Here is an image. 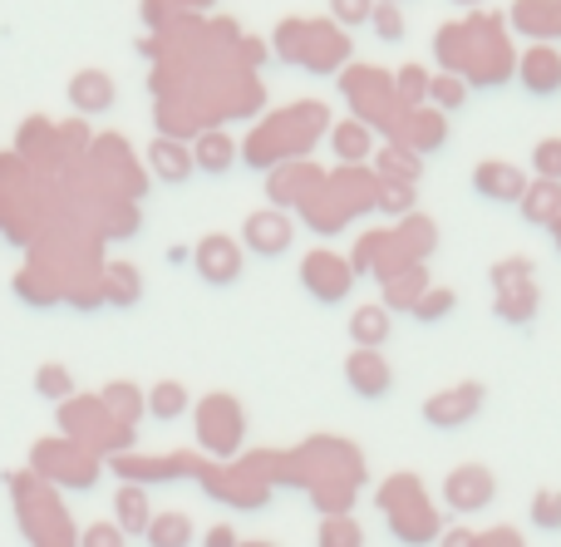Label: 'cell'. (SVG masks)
Segmentation results:
<instances>
[{"label": "cell", "instance_id": "30bf717a", "mask_svg": "<svg viewBox=\"0 0 561 547\" xmlns=\"http://www.w3.org/2000/svg\"><path fill=\"white\" fill-rule=\"evenodd\" d=\"M247 237H252L256 252H280V247L290 242V227L280 223V217H272V213H256V223L247 227Z\"/></svg>", "mask_w": 561, "mask_h": 547}, {"label": "cell", "instance_id": "ffe728a7", "mask_svg": "<svg viewBox=\"0 0 561 547\" xmlns=\"http://www.w3.org/2000/svg\"><path fill=\"white\" fill-rule=\"evenodd\" d=\"M35 390L39 395H55V400H59V395H69V375L59 371V365H45V371L35 375Z\"/></svg>", "mask_w": 561, "mask_h": 547}, {"label": "cell", "instance_id": "e0dca14e", "mask_svg": "<svg viewBox=\"0 0 561 547\" xmlns=\"http://www.w3.org/2000/svg\"><path fill=\"white\" fill-rule=\"evenodd\" d=\"M369 20H375V35L379 39H389V45H394V39H404V15H399V5H379Z\"/></svg>", "mask_w": 561, "mask_h": 547}, {"label": "cell", "instance_id": "4316f807", "mask_svg": "<svg viewBox=\"0 0 561 547\" xmlns=\"http://www.w3.org/2000/svg\"><path fill=\"white\" fill-rule=\"evenodd\" d=\"M207 547H232V533H227V528H217L213 538H207Z\"/></svg>", "mask_w": 561, "mask_h": 547}, {"label": "cell", "instance_id": "7402d4cb", "mask_svg": "<svg viewBox=\"0 0 561 547\" xmlns=\"http://www.w3.org/2000/svg\"><path fill=\"white\" fill-rule=\"evenodd\" d=\"M178 410H183V390H178V385H168V390H153V414H158V420H173Z\"/></svg>", "mask_w": 561, "mask_h": 547}, {"label": "cell", "instance_id": "ac0fdd59", "mask_svg": "<svg viewBox=\"0 0 561 547\" xmlns=\"http://www.w3.org/2000/svg\"><path fill=\"white\" fill-rule=\"evenodd\" d=\"M330 10H335L340 25H365L375 15V0H330Z\"/></svg>", "mask_w": 561, "mask_h": 547}, {"label": "cell", "instance_id": "7a4b0ae2", "mask_svg": "<svg viewBox=\"0 0 561 547\" xmlns=\"http://www.w3.org/2000/svg\"><path fill=\"white\" fill-rule=\"evenodd\" d=\"M345 375H350V390H355L359 400H385L389 385H394V380H389V365L379 361L375 351H355V355H350Z\"/></svg>", "mask_w": 561, "mask_h": 547}, {"label": "cell", "instance_id": "484cf974", "mask_svg": "<svg viewBox=\"0 0 561 547\" xmlns=\"http://www.w3.org/2000/svg\"><path fill=\"white\" fill-rule=\"evenodd\" d=\"M444 547H478V538H473L468 528H454V533L444 538Z\"/></svg>", "mask_w": 561, "mask_h": 547}, {"label": "cell", "instance_id": "9a60e30c", "mask_svg": "<svg viewBox=\"0 0 561 547\" xmlns=\"http://www.w3.org/2000/svg\"><path fill=\"white\" fill-rule=\"evenodd\" d=\"M197 163H203L207 173H222V168L232 163V138H222V134H207L203 144H197Z\"/></svg>", "mask_w": 561, "mask_h": 547}, {"label": "cell", "instance_id": "2e32d148", "mask_svg": "<svg viewBox=\"0 0 561 547\" xmlns=\"http://www.w3.org/2000/svg\"><path fill=\"white\" fill-rule=\"evenodd\" d=\"M533 163H537V173H542V183H561V138H542Z\"/></svg>", "mask_w": 561, "mask_h": 547}, {"label": "cell", "instance_id": "d4e9b609", "mask_svg": "<svg viewBox=\"0 0 561 547\" xmlns=\"http://www.w3.org/2000/svg\"><path fill=\"white\" fill-rule=\"evenodd\" d=\"M458 94H463V89H458V84H448V79H444V84H434V99H438V104H444V109H458V104H463V99H458Z\"/></svg>", "mask_w": 561, "mask_h": 547}, {"label": "cell", "instance_id": "52a82bcc", "mask_svg": "<svg viewBox=\"0 0 561 547\" xmlns=\"http://www.w3.org/2000/svg\"><path fill=\"white\" fill-rule=\"evenodd\" d=\"M523 84L537 89V94H552V89H561V55H552V49H533L523 65Z\"/></svg>", "mask_w": 561, "mask_h": 547}, {"label": "cell", "instance_id": "d6986e66", "mask_svg": "<svg viewBox=\"0 0 561 547\" xmlns=\"http://www.w3.org/2000/svg\"><path fill=\"white\" fill-rule=\"evenodd\" d=\"M448 311H454V292H428V301H414L419 321H434V316H448Z\"/></svg>", "mask_w": 561, "mask_h": 547}, {"label": "cell", "instance_id": "603a6c76", "mask_svg": "<svg viewBox=\"0 0 561 547\" xmlns=\"http://www.w3.org/2000/svg\"><path fill=\"white\" fill-rule=\"evenodd\" d=\"M320 547H359V533L350 528V523H330V528L320 533Z\"/></svg>", "mask_w": 561, "mask_h": 547}, {"label": "cell", "instance_id": "8992f818", "mask_svg": "<svg viewBox=\"0 0 561 547\" xmlns=\"http://www.w3.org/2000/svg\"><path fill=\"white\" fill-rule=\"evenodd\" d=\"M300 276H306V286L316 292V301H325V306H335L340 296H345V272H340L330 257H310Z\"/></svg>", "mask_w": 561, "mask_h": 547}, {"label": "cell", "instance_id": "83f0119b", "mask_svg": "<svg viewBox=\"0 0 561 547\" xmlns=\"http://www.w3.org/2000/svg\"><path fill=\"white\" fill-rule=\"evenodd\" d=\"M454 5H478V0H454Z\"/></svg>", "mask_w": 561, "mask_h": 547}, {"label": "cell", "instance_id": "3957f363", "mask_svg": "<svg viewBox=\"0 0 561 547\" xmlns=\"http://www.w3.org/2000/svg\"><path fill=\"white\" fill-rule=\"evenodd\" d=\"M473 187L493 203H523L527 197V178L513 163H478L473 168Z\"/></svg>", "mask_w": 561, "mask_h": 547}, {"label": "cell", "instance_id": "cb8c5ba5", "mask_svg": "<svg viewBox=\"0 0 561 547\" xmlns=\"http://www.w3.org/2000/svg\"><path fill=\"white\" fill-rule=\"evenodd\" d=\"M84 547H124V533H118L114 523H94V528L84 533Z\"/></svg>", "mask_w": 561, "mask_h": 547}, {"label": "cell", "instance_id": "277c9868", "mask_svg": "<svg viewBox=\"0 0 561 547\" xmlns=\"http://www.w3.org/2000/svg\"><path fill=\"white\" fill-rule=\"evenodd\" d=\"M448 509H458V513H473V509H488L493 503V474L488 469H458L454 479H448Z\"/></svg>", "mask_w": 561, "mask_h": 547}, {"label": "cell", "instance_id": "7c38bea8", "mask_svg": "<svg viewBox=\"0 0 561 547\" xmlns=\"http://www.w3.org/2000/svg\"><path fill=\"white\" fill-rule=\"evenodd\" d=\"M69 94H75L79 109H108L114 89H108V79H99V75H79L75 84H69Z\"/></svg>", "mask_w": 561, "mask_h": 547}, {"label": "cell", "instance_id": "5b68a950", "mask_svg": "<svg viewBox=\"0 0 561 547\" xmlns=\"http://www.w3.org/2000/svg\"><path fill=\"white\" fill-rule=\"evenodd\" d=\"M197 266H203V276H213V282H232L237 276V242L232 237H207V242L197 247Z\"/></svg>", "mask_w": 561, "mask_h": 547}, {"label": "cell", "instance_id": "5bb4252c", "mask_svg": "<svg viewBox=\"0 0 561 547\" xmlns=\"http://www.w3.org/2000/svg\"><path fill=\"white\" fill-rule=\"evenodd\" d=\"M148 158H153L158 173H168V183H183V178H187V153H183V148H173L168 138H158Z\"/></svg>", "mask_w": 561, "mask_h": 547}, {"label": "cell", "instance_id": "4fadbf2b", "mask_svg": "<svg viewBox=\"0 0 561 547\" xmlns=\"http://www.w3.org/2000/svg\"><path fill=\"white\" fill-rule=\"evenodd\" d=\"M523 203H527V217H533V223H552V213H561V183H537Z\"/></svg>", "mask_w": 561, "mask_h": 547}, {"label": "cell", "instance_id": "9c48e42d", "mask_svg": "<svg viewBox=\"0 0 561 547\" xmlns=\"http://www.w3.org/2000/svg\"><path fill=\"white\" fill-rule=\"evenodd\" d=\"M350 335H355L359 351H375L389 335V316L379 311V306H365V311H355V321H350Z\"/></svg>", "mask_w": 561, "mask_h": 547}, {"label": "cell", "instance_id": "44dd1931", "mask_svg": "<svg viewBox=\"0 0 561 547\" xmlns=\"http://www.w3.org/2000/svg\"><path fill=\"white\" fill-rule=\"evenodd\" d=\"M533 518L542 523V528H561V493H542L533 509Z\"/></svg>", "mask_w": 561, "mask_h": 547}, {"label": "cell", "instance_id": "8fae6325", "mask_svg": "<svg viewBox=\"0 0 561 547\" xmlns=\"http://www.w3.org/2000/svg\"><path fill=\"white\" fill-rule=\"evenodd\" d=\"M114 509H118V523H124V533H148V503H144V493L138 489H124L114 499Z\"/></svg>", "mask_w": 561, "mask_h": 547}, {"label": "cell", "instance_id": "6da1fadb", "mask_svg": "<svg viewBox=\"0 0 561 547\" xmlns=\"http://www.w3.org/2000/svg\"><path fill=\"white\" fill-rule=\"evenodd\" d=\"M478 410H483V390H478V385H458V390L434 395V400L424 404V420L438 424V430H458V424H468Z\"/></svg>", "mask_w": 561, "mask_h": 547}, {"label": "cell", "instance_id": "ba28073f", "mask_svg": "<svg viewBox=\"0 0 561 547\" xmlns=\"http://www.w3.org/2000/svg\"><path fill=\"white\" fill-rule=\"evenodd\" d=\"M193 543V523L183 513H163L148 523V547H187Z\"/></svg>", "mask_w": 561, "mask_h": 547}]
</instances>
